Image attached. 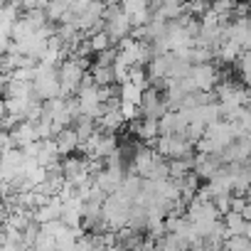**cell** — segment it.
<instances>
[{
	"label": "cell",
	"mask_w": 251,
	"mask_h": 251,
	"mask_svg": "<svg viewBox=\"0 0 251 251\" xmlns=\"http://www.w3.org/2000/svg\"><path fill=\"white\" fill-rule=\"evenodd\" d=\"M106 35L111 37L113 47H118V42H123L126 37L133 35V23L116 3L106 5Z\"/></svg>",
	"instance_id": "1"
},
{
	"label": "cell",
	"mask_w": 251,
	"mask_h": 251,
	"mask_svg": "<svg viewBox=\"0 0 251 251\" xmlns=\"http://www.w3.org/2000/svg\"><path fill=\"white\" fill-rule=\"evenodd\" d=\"M121 10L133 23V30L146 27L153 20V5L148 3V0H126V3H121Z\"/></svg>",
	"instance_id": "2"
},
{
	"label": "cell",
	"mask_w": 251,
	"mask_h": 251,
	"mask_svg": "<svg viewBox=\"0 0 251 251\" xmlns=\"http://www.w3.org/2000/svg\"><path fill=\"white\" fill-rule=\"evenodd\" d=\"M126 126V118L121 113V108H113V111H106L101 121H96V128L99 133H108V136H116L118 131H123Z\"/></svg>",
	"instance_id": "3"
},
{
	"label": "cell",
	"mask_w": 251,
	"mask_h": 251,
	"mask_svg": "<svg viewBox=\"0 0 251 251\" xmlns=\"http://www.w3.org/2000/svg\"><path fill=\"white\" fill-rule=\"evenodd\" d=\"M13 141H15V146H18L20 151L27 148V146H32V143H40V138H37V123L23 121L18 128L13 131Z\"/></svg>",
	"instance_id": "4"
},
{
	"label": "cell",
	"mask_w": 251,
	"mask_h": 251,
	"mask_svg": "<svg viewBox=\"0 0 251 251\" xmlns=\"http://www.w3.org/2000/svg\"><path fill=\"white\" fill-rule=\"evenodd\" d=\"M54 141H57V146H59L62 158H69V155H76V153H79L81 141H79V136H76V131H74V128H64Z\"/></svg>",
	"instance_id": "5"
},
{
	"label": "cell",
	"mask_w": 251,
	"mask_h": 251,
	"mask_svg": "<svg viewBox=\"0 0 251 251\" xmlns=\"http://www.w3.org/2000/svg\"><path fill=\"white\" fill-rule=\"evenodd\" d=\"M224 226H226V234H229V239L231 236H246V226H249V222L241 217V214H234V212H229L224 219Z\"/></svg>",
	"instance_id": "6"
},
{
	"label": "cell",
	"mask_w": 251,
	"mask_h": 251,
	"mask_svg": "<svg viewBox=\"0 0 251 251\" xmlns=\"http://www.w3.org/2000/svg\"><path fill=\"white\" fill-rule=\"evenodd\" d=\"M143 94H146V91H141V89H138V86H133L131 81H126V84H121V86H118L121 103H133V106H141Z\"/></svg>",
	"instance_id": "7"
},
{
	"label": "cell",
	"mask_w": 251,
	"mask_h": 251,
	"mask_svg": "<svg viewBox=\"0 0 251 251\" xmlns=\"http://www.w3.org/2000/svg\"><path fill=\"white\" fill-rule=\"evenodd\" d=\"M91 76L96 81V86H113L116 84V74H113V67H91Z\"/></svg>",
	"instance_id": "8"
},
{
	"label": "cell",
	"mask_w": 251,
	"mask_h": 251,
	"mask_svg": "<svg viewBox=\"0 0 251 251\" xmlns=\"http://www.w3.org/2000/svg\"><path fill=\"white\" fill-rule=\"evenodd\" d=\"M89 45H91V52H94V57L113 47V42H111V37L106 35V30H103V32H99V35H94V37H89Z\"/></svg>",
	"instance_id": "9"
},
{
	"label": "cell",
	"mask_w": 251,
	"mask_h": 251,
	"mask_svg": "<svg viewBox=\"0 0 251 251\" xmlns=\"http://www.w3.org/2000/svg\"><path fill=\"white\" fill-rule=\"evenodd\" d=\"M224 251H251V239L249 236H231V239H226Z\"/></svg>",
	"instance_id": "10"
},
{
	"label": "cell",
	"mask_w": 251,
	"mask_h": 251,
	"mask_svg": "<svg viewBox=\"0 0 251 251\" xmlns=\"http://www.w3.org/2000/svg\"><path fill=\"white\" fill-rule=\"evenodd\" d=\"M116 59H118V50L111 47V50L96 54V57H94V64H96V67H108V69H111V67L116 64Z\"/></svg>",
	"instance_id": "11"
},
{
	"label": "cell",
	"mask_w": 251,
	"mask_h": 251,
	"mask_svg": "<svg viewBox=\"0 0 251 251\" xmlns=\"http://www.w3.org/2000/svg\"><path fill=\"white\" fill-rule=\"evenodd\" d=\"M35 251H59V244H57V239L54 236H50V234H40V239H37V244H35Z\"/></svg>",
	"instance_id": "12"
},
{
	"label": "cell",
	"mask_w": 251,
	"mask_h": 251,
	"mask_svg": "<svg viewBox=\"0 0 251 251\" xmlns=\"http://www.w3.org/2000/svg\"><path fill=\"white\" fill-rule=\"evenodd\" d=\"M231 197L234 195H219V197H214V207H217V212L222 217H226L231 212Z\"/></svg>",
	"instance_id": "13"
},
{
	"label": "cell",
	"mask_w": 251,
	"mask_h": 251,
	"mask_svg": "<svg viewBox=\"0 0 251 251\" xmlns=\"http://www.w3.org/2000/svg\"><path fill=\"white\" fill-rule=\"evenodd\" d=\"M246 236H249V239H251V224H249V226H246Z\"/></svg>",
	"instance_id": "14"
}]
</instances>
